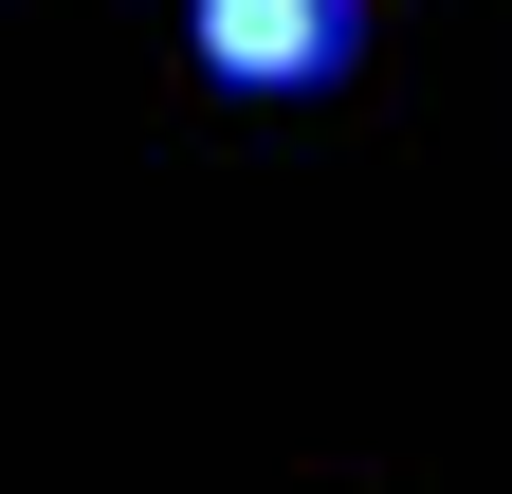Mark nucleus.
<instances>
[{
	"mask_svg": "<svg viewBox=\"0 0 512 494\" xmlns=\"http://www.w3.org/2000/svg\"><path fill=\"white\" fill-rule=\"evenodd\" d=\"M202 74L330 92V74H366V0H202Z\"/></svg>",
	"mask_w": 512,
	"mask_h": 494,
	"instance_id": "nucleus-1",
	"label": "nucleus"
}]
</instances>
